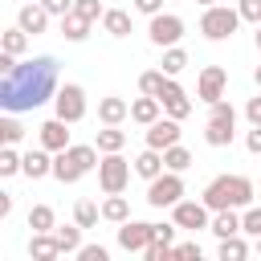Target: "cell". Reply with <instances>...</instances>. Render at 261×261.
I'll return each mask as SVG.
<instances>
[{
    "label": "cell",
    "instance_id": "obj_20",
    "mask_svg": "<svg viewBox=\"0 0 261 261\" xmlns=\"http://www.w3.org/2000/svg\"><path fill=\"white\" fill-rule=\"evenodd\" d=\"M29 257H37V261H53V257H61L57 237H53V232H33V241H29Z\"/></svg>",
    "mask_w": 261,
    "mask_h": 261
},
{
    "label": "cell",
    "instance_id": "obj_40",
    "mask_svg": "<svg viewBox=\"0 0 261 261\" xmlns=\"http://www.w3.org/2000/svg\"><path fill=\"white\" fill-rule=\"evenodd\" d=\"M20 135H24V126H20L16 118H0V139H4V143H16Z\"/></svg>",
    "mask_w": 261,
    "mask_h": 261
},
{
    "label": "cell",
    "instance_id": "obj_34",
    "mask_svg": "<svg viewBox=\"0 0 261 261\" xmlns=\"http://www.w3.org/2000/svg\"><path fill=\"white\" fill-rule=\"evenodd\" d=\"M184 65H188V53H184L179 45H171V49H163V73H167V77H175V73H179Z\"/></svg>",
    "mask_w": 261,
    "mask_h": 261
},
{
    "label": "cell",
    "instance_id": "obj_53",
    "mask_svg": "<svg viewBox=\"0 0 261 261\" xmlns=\"http://www.w3.org/2000/svg\"><path fill=\"white\" fill-rule=\"evenodd\" d=\"M257 253H261V237H257Z\"/></svg>",
    "mask_w": 261,
    "mask_h": 261
},
{
    "label": "cell",
    "instance_id": "obj_47",
    "mask_svg": "<svg viewBox=\"0 0 261 261\" xmlns=\"http://www.w3.org/2000/svg\"><path fill=\"white\" fill-rule=\"evenodd\" d=\"M245 147H249L253 155H261V126H253V130L245 135Z\"/></svg>",
    "mask_w": 261,
    "mask_h": 261
},
{
    "label": "cell",
    "instance_id": "obj_25",
    "mask_svg": "<svg viewBox=\"0 0 261 261\" xmlns=\"http://www.w3.org/2000/svg\"><path fill=\"white\" fill-rule=\"evenodd\" d=\"M102 29H106L110 37H126V33H130V12H122V8H106V12H102Z\"/></svg>",
    "mask_w": 261,
    "mask_h": 261
},
{
    "label": "cell",
    "instance_id": "obj_19",
    "mask_svg": "<svg viewBox=\"0 0 261 261\" xmlns=\"http://www.w3.org/2000/svg\"><path fill=\"white\" fill-rule=\"evenodd\" d=\"M220 241L224 237H237V232H245V224H241V216H237V208H220L216 216H212V224H208Z\"/></svg>",
    "mask_w": 261,
    "mask_h": 261
},
{
    "label": "cell",
    "instance_id": "obj_43",
    "mask_svg": "<svg viewBox=\"0 0 261 261\" xmlns=\"http://www.w3.org/2000/svg\"><path fill=\"white\" fill-rule=\"evenodd\" d=\"M175 257H184V261L196 257V261H200V245H196V241H184V245H175Z\"/></svg>",
    "mask_w": 261,
    "mask_h": 261
},
{
    "label": "cell",
    "instance_id": "obj_2",
    "mask_svg": "<svg viewBox=\"0 0 261 261\" xmlns=\"http://www.w3.org/2000/svg\"><path fill=\"white\" fill-rule=\"evenodd\" d=\"M204 204L212 212H220V208H249L253 204V179L249 175H216L204 188Z\"/></svg>",
    "mask_w": 261,
    "mask_h": 261
},
{
    "label": "cell",
    "instance_id": "obj_12",
    "mask_svg": "<svg viewBox=\"0 0 261 261\" xmlns=\"http://www.w3.org/2000/svg\"><path fill=\"white\" fill-rule=\"evenodd\" d=\"M159 102H163V110H167L171 118H188V114H192V98H188V90H184L175 77H167V82H163Z\"/></svg>",
    "mask_w": 261,
    "mask_h": 261
},
{
    "label": "cell",
    "instance_id": "obj_50",
    "mask_svg": "<svg viewBox=\"0 0 261 261\" xmlns=\"http://www.w3.org/2000/svg\"><path fill=\"white\" fill-rule=\"evenodd\" d=\"M253 82H257V90H261V65H257V69H253Z\"/></svg>",
    "mask_w": 261,
    "mask_h": 261
},
{
    "label": "cell",
    "instance_id": "obj_16",
    "mask_svg": "<svg viewBox=\"0 0 261 261\" xmlns=\"http://www.w3.org/2000/svg\"><path fill=\"white\" fill-rule=\"evenodd\" d=\"M65 126H69L65 118H49V122H41V126H37L41 147H49L53 155H57V151H65V147H69V130H65Z\"/></svg>",
    "mask_w": 261,
    "mask_h": 261
},
{
    "label": "cell",
    "instance_id": "obj_5",
    "mask_svg": "<svg viewBox=\"0 0 261 261\" xmlns=\"http://www.w3.org/2000/svg\"><path fill=\"white\" fill-rule=\"evenodd\" d=\"M237 24H241V12H237V8H224V4H212V8H204V16H200V33H204L208 41H228V37L237 33Z\"/></svg>",
    "mask_w": 261,
    "mask_h": 261
},
{
    "label": "cell",
    "instance_id": "obj_54",
    "mask_svg": "<svg viewBox=\"0 0 261 261\" xmlns=\"http://www.w3.org/2000/svg\"><path fill=\"white\" fill-rule=\"evenodd\" d=\"M20 4H29V0H20Z\"/></svg>",
    "mask_w": 261,
    "mask_h": 261
},
{
    "label": "cell",
    "instance_id": "obj_51",
    "mask_svg": "<svg viewBox=\"0 0 261 261\" xmlns=\"http://www.w3.org/2000/svg\"><path fill=\"white\" fill-rule=\"evenodd\" d=\"M196 4H204V8H212V4H216V0H196Z\"/></svg>",
    "mask_w": 261,
    "mask_h": 261
},
{
    "label": "cell",
    "instance_id": "obj_14",
    "mask_svg": "<svg viewBox=\"0 0 261 261\" xmlns=\"http://www.w3.org/2000/svg\"><path fill=\"white\" fill-rule=\"evenodd\" d=\"M208 212H212V208H208L204 200H179V204H175V224H179V228H192V232H196V228H208V224H212Z\"/></svg>",
    "mask_w": 261,
    "mask_h": 261
},
{
    "label": "cell",
    "instance_id": "obj_1",
    "mask_svg": "<svg viewBox=\"0 0 261 261\" xmlns=\"http://www.w3.org/2000/svg\"><path fill=\"white\" fill-rule=\"evenodd\" d=\"M49 98H57V57H49V53H41L0 77V106L12 114L37 110Z\"/></svg>",
    "mask_w": 261,
    "mask_h": 261
},
{
    "label": "cell",
    "instance_id": "obj_8",
    "mask_svg": "<svg viewBox=\"0 0 261 261\" xmlns=\"http://www.w3.org/2000/svg\"><path fill=\"white\" fill-rule=\"evenodd\" d=\"M147 37H151V45L171 49V45H179V37H184V20H179L175 12H155L151 24H147Z\"/></svg>",
    "mask_w": 261,
    "mask_h": 261
},
{
    "label": "cell",
    "instance_id": "obj_26",
    "mask_svg": "<svg viewBox=\"0 0 261 261\" xmlns=\"http://www.w3.org/2000/svg\"><path fill=\"white\" fill-rule=\"evenodd\" d=\"M29 228H33V232H53V228H57L53 208H49V204H33V208H29Z\"/></svg>",
    "mask_w": 261,
    "mask_h": 261
},
{
    "label": "cell",
    "instance_id": "obj_41",
    "mask_svg": "<svg viewBox=\"0 0 261 261\" xmlns=\"http://www.w3.org/2000/svg\"><path fill=\"white\" fill-rule=\"evenodd\" d=\"M77 257H82V261H106L110 253H106L102 245H82V249H77Z\"/></svg>",
    "mask_w": 261,
    "mask_h": 261
},
{
    "label": "cell",
    "instance_id": "obj_10",
    "mask_svg": "<svg viewBox=\"0 0 261 261\" xmlns=\"http://www.w3.org/2000/svg\"><path fill=\"white\" fill-rule=\"evenodd\" d=\"M224 86H228V69L224 65H204L200 69V82H196V98L212 106V102L224 98Z\"/></svg>",
    "mask_w": 261,
    "mask_h": 261
},
{
    "label": "cell",
    "instance_id": "obj_45",
    "mask_svg": "<svg viewBox=\"0 0 261 261\" xmlns=\"http://www.w3.org/2000/svg\"><path fill=\"white\" fill-rule=\"evenodd\" d=\"M12 69H16V53L0 49V77H4V73H12Z\"/></svg>",
    "mask_w": 261,
    "mask_h": 261
},
{
    "label": "cell",
    "instance_id": "obj_37",
    "mask_svg": "<svg viewBox=\"0 0 261 261\" xmlns=\"http://www.w3.org/2000/svg\"><path fill=\"white\" fill-rule=\"evenodd\" d=\"M237 12H241V20L261 24V0H237Z\"/></svg>",
    "mask_w": 261,
    "mask_h": 261
},
{
    "label": "cell",
    "instance_id": "obj_13",
    "mask_svg": "<svg viewBox=\"0 0 261 261\" xmlns=\"http://www.w3.org/2000/svg\"><path fill=\"white\" fill-rule=\"evenodd\" d=\"M179 143V118H155L151 126H147V147H155V151H167V147H175Z\"/></svg>",
    "mask_w": 261,
    "mask_h": 261
},
{
    "label": "cell",
    "instance_id": "obj_29",
    "mask_svg": "<svg viewBox=\"0 0 261 261\" xmlns=\"http://www.w3.org/2000/svg\"><path fill=\"white\" fill-rule=\"evenodd\" d=\"M216 253H220V261H245V257H249V245H245L241 232H237V237H224Z\"/></svg>",
    "mask_w": 261,
    "mask_h": 261
},
{
    "label": "cell",
    "instance_id": "obj_15",
    "mask_svg": "<svg viewBox=\"0 0 261 261\" xmlns=\"http://www.w3.org/2000/svg\"><path fill=\"white\" fill-rule=\"evenodd\" d=\"M16 24L24 29V33H45L49 29V8L41 4V0H29V4H20V12H16Z\"/></svg>",
    "mask_w": 261,
    "mask_h": 261
},
{
    "label": "cell",
    "instance_id": "obj_44",
    "mask_svg": "<svg viewBox=\"0 0 261 261\" xmlns=\"http://www.w3.org/2000/svg\"><path fill=\"white\" fill-rule=\"evenodd\" d=\"M245 118H249L253 126H261V94H257V98H249V106H245Z\"/></svg>",
    "mask_w": 261,
    "mask_h": 261
},
{
    "label": "cell",
    "instance_id": "obj_17",
    "mask_svg": "<svg viewBox=\"0 0 261 261\" xmlns=\"http://www.w3.org/2000/svg\"><path fill=\"white\" fill-rule=\"evenodd\" d=\"M159 110H163V102H159V98H151V94H143V98H135V102H130V118H135L139 126H151V122L159 118Z\"/></svg>",
    "mask_w": 261,
    "mask_h": 261
},
{
    "label": "cell",
    "instance_id": "obj_21",
    "mask_svg": "<svg viewBox=\"0 0 261 261\" xmlns=\"http://www.w3.org/2000/svg\"><path fill=\"white\" fill-rule=\"evenodd\" d=\"M126 114H130V106H126L122 98H114V94L98 102V118H102V126H118V122H122Z\"/></svg>",
    "mask_w": 261,
    "mask_h": 261
},
{
    "label": "cell",
    "instance_id": "obj_18",
    "mask_svg": "<svg viewBox=\"0 0 261 261\" xmlns=\"http://www.w3.org/2000/svg\"><path fill=\"white\" fill-rule=\"evenodd\" d=\"M167 171V163H163V151H155V147H147L139 159H135V175H143V179H155V175H163Z\"/></svg>",
    "mask_w": 261,
    "mask_h": 261
},
{
    "label": "cell",
    "instance_id": "obj_35",
    "mask_svg": "<svg viewBox=\"0 0 261 261\" xmlns=\"http://www.w3.org/2000/svg\"><path fill=\"white\" fill-rule=\"evenodd\" d=\"M163 82H167V73H163V69H147V73L139 77V90H143V94H151V98H159Z\"/></svg>",
    "mask_w": 261,
    "mask_h": 261
},
{
    "label": "cell",
    "instance_id": "obj_30",
    "mask_svg": "<svg viewBox=\"0 0 261 261\" xmlns=\"http://www.w3.org/2000/svg\"><path fill=\"white\" fill-rule=\"evenodd\" d=\"M98 216H102V208H98L94 200H77V204H73V220H77L82 228H94Z\"/></svg>",
    "mask_w": 261,
    "mask_h": 261
},
{
    "label": "cell",
    "instance_id": "obj_52",
    "mask_svg": "<svg viewBox=\"0 0 261 261\" xmlns=\"http://www.w3.org/2000/svg\"><path fill=\"white\" fill-rule=\"evenodd\" d=\"M257 49H261V24H257Z\"/></svg>",
    "mask_w": 261,
    "mask_h": 261
},
{
    "label": "cell",
    "instance_id": "obj_38",
    "mask_svg": "<svg viewBox=\"0 0 261 261\" xmlns=\"http://www.w3.org/2000/svg\"><path fill=\"white\" fill-rule=\"evenodd\" d=\"M73 12H82L86 20H102V12H106V8H102L98 0H73Z\"/></svg>",
    "mask_w": 261,
    "mask_h": 261
},
{
    "label": "cell",
    "instance_id": "obj_11",
    "mask_svg": "<svg viewBox=\"0 0 261 261\" xmlns=\"http://www.w3.org/2000/svg\"><path fill=\"white\" fill-rule=\"evenodd\" d=\"M151 241H155V224H147V220H122L118 245H122L126 253H143Z\"/></svg>",
    "mask_w": 261,
    "mask_h": 261
},
{
    "label": "cell",
    "instance_id": "obj_46",
    "mask_svg": "<svg viewBox=\"0 0 261 261\" xmlns=\"http://www.w3.org/2000/svg\"><path fill=\"white\" fill-rule=\"evenodd\" d=\"M175 228H179V224H155V241H167V245H171V241H175Z\"/></svg>",
    "mask_w": 261,
    "mask_h": 261
},
{
    "label": "cell",
    "instance_id": "obj_6",
    "mask_svg": "<svg viewBox=\"0 0 261 261\" xmlns=\"http://www.w3.org/2000/svg\"><path fill=\"white\" fill-rule=\"evenodd\" d=\"M179 196H184V179H179V171H163V175L147 179V204H151V208H175Z\"/></svg>",
    "mask_w": 261,
    "mask_h": 261
},
{
    "label": "cell",
    "instance_id": "obj_49",
    "mask_svg": "<svg viewBox=\"0 0 261 261\" xmlns=\"http://www.w3.org/2000/svg\"><path fill=\"white\" fill-rule=\"evenodd\" d=\"M8 212H12V196H8V192H0V216H8Z\"/></svg>",
    "mask_w": 261,
    "mask_h": 261
},
{
    "label": "cell",
    "instance_id": "obj_24",
    "mask_svg": "<svg viewBox=\"0 0 261 261\" xmlns=\"http://www.w3.org/2000/svg\"><path fill=\"white\" fill-rule=\"evenodd\" d=\"M102 220H110V224H122V220H130V204H126V196L110 192V196H106V204H102Z\"/></svg>",
    "mask_w": 261,
    "mask_h": 261
},
{
    "label": "cell",
    "instance_id": "obj_48",
    "mask_svg": "<svg viewBox=\"0 0 261 261\" xmlns=\"http://www.w3.org/2000/svg\"><path fill=\"white\" fill-rule=\"evenodd\" d=\"M135 8L147 12V16H155V12H163V0H135Z\"/></svg>",
    "mask_w": 261,
    "mask_h": 261
},
{
    "label": "cell",
    "instance_id": "obj_22",
    "mask_svg": "<svg viewBox=\"0 0 261 261\" xmlns=\"http://www.w3.org/2000/svg\"><path fill=\"white\" fill-rule=\"evenodd\" d=\"M90 24H94V20H86L82 12H65V16H61V37H65V41H86V37H90Z\"/></svg>",
    "mask_w": 261,
    "mask_h": 261
},
{
    "label": "cell",
    "instance_id": "obj_31",
    "mask_svg": "<svg viewBox=\"0 0 261 261\" xmlns=\"http://www.w3.org/2000/svg\"><path fill=\"white\" fill-rule=\"evenodd\" d=\"M0 49H8V53H16V57H20V53L29 49V33H24L20 24H16V29H8V33L0 37Z\"/></svg>",
    "mask_w": 261,
    "mask_h": 261
},
{
    "label": "cell",
    "instance_id": "obj_27",
    "mask_svg": "<svg viewBox=\"0 0 261 261\" xmlns=\"http://www.w3.org/2000/svg\"><path fill=\"white\" fill-rule=\"evenodd\" d=\"M94 143H98V151H102V155H110V151H122V147H126V135H122L118 126H102Z\"/></svg>",
    "mask_w": 261,
    "mask_h": 261
},
{
    "label": "cell",
    "instance_id": "obj_28",
    "mask_svg": "<svg viewBox=\"0 0 261 261\" xmlns=\"http://www.w3.org/2000/svg\"><path fill=\"white\" fill-rule=\"evenodd\" d=\"M53 237H57L61 253H77V249H82V224H77V220L65 224V228H53Z\"/></svg>",
    "mask_w": 261,
    "mask_h": 261
},
{
    "label": "cell",
    "instance_id": "obj_3",
    "mask_svg": "<svg viewBox=\"0 0 261 261\" xmlns=\"http://www.w3.org/2000/svg\"><path fill=\"white\" fill-rule=\"evenodd\" d=\"M102 159H98V143H69L65 151L53 155V175L61 184H77L86 171H94Z\"/></svg>",
    "mask_w": 261,
    "mask_h": 261
},
{
    "label": "cell",
    "instance_id": "obj_23",
    "mask_svg": "<svg viewBox=\"0 0 261 261\" xmlns=\"http://www.w3.org/2000/svg\"><path fill=\"white\" fill-rule=\"evenodd\" d=\"M24 175H29V179L53 175V159H49V147H41V151H29V155H24Z\"/></svg>",
    "mask_w": 261,
    "mask_h": 261
},
{
    "label": "cell",
    "instance_id": "obj_33",
    "mask_svg": "<svg viewBox=\"0 0 261 261\" xmlns=\"http://www.w3.org/2000/svg\"><path fill=\"white\" fill-rule=\"evenodd\" d=\"M163 163H167V171H184V167H192V151L175 143V147L163 151Z\"/></svg>",
    "mask_w": 261,
    "mask_h": 261
},
{
    "label": "cell",
    "instance_id": "obj_42",
    "mask_svg": "<svg viewBox=\"0 0 261 261\" xmlns=\"http://www.w3.org/2000/svg\"><path fill=\"white\" fill-rule=\"evenodd\" d=\"M45 8H49V16H65V12H73V0H41Z\"/></svg>",
    "mask_w": 261,
    "mask_h": 261
},
{
    "label": "cell",
    "instance_id": "obj_36",
    "mask_svg": "<svg viewBox=\"0 0 261 261\" xmlns=\"http://www.w3.org/2000/svg\"><path fill=\"white\" fill-rule=\"evenodd\" d=\"M143 257H147V261H167V257H175V249H171L167 241H151V245L143 249Z\"/></svg>",
    "mask_w": 261,
    "mask_h": 261
},
{
    "label": "cell",
    "instance_id": "obj_32",
    "mask_svg": "<svg viewBox=\"0 0 261 261\" xmlns=\"http://www.w3.org/2000/svg\"><path fill=\"white\" fill-rule=\"evenodd\" d=\"M16 171H24V155H16L12 143H4L0 147V175H16Z\"/></svg>",
    "mask_w": 261,
    "mask_h": 261
},
{
    "label": "cell",
    "instance_id": "obj_7",
    "mask_svg": "<svg viewBox=\"0 0 261 261\" xmlns=\"http://www.w3.org/2000/svg\"><path fill=\"white\" fill-rule=\"evenodd\" d=\"M126 179H130V163L122 159V151L102 155V163H98V184H102V192H106V196H110V192H122Z\"/></svg>",
    "mask_w": 261,
    "mask_h": 261
},
{
    "label": "cell",
    "instance_id": "obj_39",
    "mask_svg": "<svg viewBox=\"0 0 261 261\" xmlns=\"http://www.w3.org/2000/svg\"><path fill=\"white\" fill-rule=\"evenodd\" d=\"M241 224H245V232H249V237H261V208H253V204H249V208H245V216H241Z\"/></svg>",
    "mask_w": 261,
    "mask_h": 261
},
{
    "label": "cell",
    "instance_id": "obj_4",
    "mask_svg": "<svg viewBox=\"0 0 261 261\" xmlns=\"http://www.w3.org/2000/svg\"><path fill=\"white\" fill-rule=\"evenodd\" d=\"M232 135H237V110L220 98V102H212V114L204 122V143L208 147H228Z\"/></svg>",
    "mask_w": 261,
    "mask_h": 261
},
{
    "label": "cell",
    "instance_id": "obj_9",
    "mask_svg": "<svg viewBox=\"0 0 261 261\" xmlns=\"http://www.w3.org/2000/svg\"><path fill=\"white\" fill-rule=\"evenodd\" d=\"M53 106H57V118H65V122H82V118H86V90H82L77 82H65V86L57 90Z\"/></svg>",
    "mask_w": 261,
    "mask_h": 261
}]
</instances>
